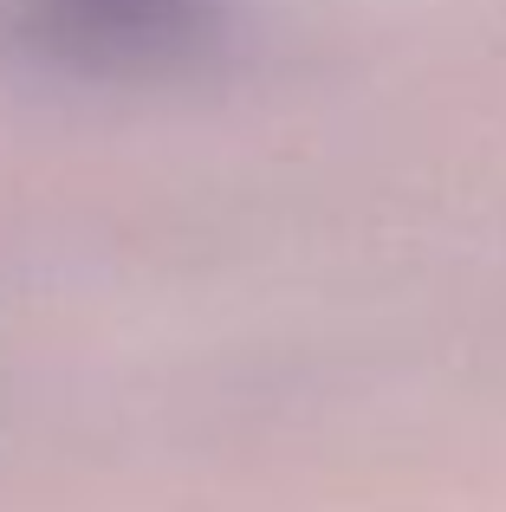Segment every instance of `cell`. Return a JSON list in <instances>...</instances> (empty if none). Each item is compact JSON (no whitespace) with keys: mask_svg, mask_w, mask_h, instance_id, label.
Listing matches in <instances>:
<instances>
[{"mask_svg":"<svg viewBox=\"0 0 506 512\" xmlns=\"http://www.w3.org/2000/svg\"><path fill=\"white\" fill-rule=\"evenodd\" d=\"M33 20L72 52H163L195 33V0H33Z\"/></svg>","mask_w":506,"mask_h":512,"instance_id":"cell-1","label":"cell"}]
</instances>
